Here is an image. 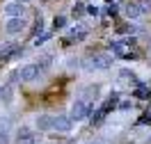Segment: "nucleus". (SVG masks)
Here are the masks:
<instances>
[{"instance_id": "2", "label": "nucleus", "mask_w": 151, "mask_h": 144, "mask_svg": "<svg viewBox=\"0 0 151 144\" xmlns=\"http://www.w3.org/2000/svg\"><path fill=\"white\" fill-rule=\"evenodd\" d=\"M39 76V67L37 64H28V67L21 71V80H35Z\"/></svg>"}, {"instance_id": "12", "label": "nucleus", "mask_w": 151, "mask_h": 144, "mask_svg": "<svg viewBox=\"0 0 151 144\" xmlns=\"http://www.w3.org/2000/svg\"><path fill=\"white\" fill-rule=\"evenodd\" d=\"M9 94H12V87H5V92H2V96H5V98H9Z\"/></svg>"}, {"instance_id": "11", "label": "nucleus", "mask_w": 151, "mask_h": 144, "mask_svg": "<svg viewBox=\"0 0 151 144\" xmlns=\"http://www.w3.org/2000/svg\"><path fill=\"white\" fill-rule=\"evenodd\" d=\"M64 25V16H55V28H62Z\"/></svg>"}, {"instance_id": "1", "label": "nucleus", "mask_w": 151, "mask_h": 144, "mask_svg": "<svg viewBox=\"0 0 151 144\" xmlns=\"http://www.w3.org/2000/svg\"><path fill=\"white\" fill-rule=\"evenodd\" d=\"M92 64L99 67V69H103V67H108V64H112V55H110V53H96L94 57H92Z\"/></svg>"}, {"instance_id": "9", "label": "nucleus", "mask_w": 151, "mask_h": 144, "mask_svg": "<svg viewBox=\"0 0 151 144\" xmlns=\"http://www.w3.org/2000/svg\"><path fill=\"white\" fill-rule=\"evenodd\" d=\"M39 128L48 130V128H53V121H50V119H39Z\"/></svg>"}, {"instance_id": "6", "label": "nucleus", "mask_w": 151, "mask_h": 144, "mask_svg": "<svg viewBox=\"0 0 151 144\" xmlns=\"http://www.w3.org/2000/svg\"><path fill=\"white\" fill-rule=\"evenodd\" d=\"M21 28H23V21H21V19H12L9 23H7V32H12V34L19 32Z\"/></svg>"}, {"instance_id": "4", "label": "nucleus", "mask_w": 151, "mask_h": 144, "mask_svg": "<svg viewBox=\"0 0 151 144\" xmlns=\"http://www.w3.org/2000/svg\"><path fill=\"white\" fill-rule=\"evenodd\" d=\"M53 128H57V130H69V128H71V119H66V117L53 119Z\"/></svg>"}, {"instance_id": "7", "label": "nucleus", "mask_w": 151, "mask_h": 144, "mask_svg": "<svg viewBox=\"0 0 151 144\" xmlns=\"http://www.w3.org/2000/svg\"><path fill=\"white\" fill-rule=\"evenodd\" d=\"M7 14H9V16H19L21 11H23V5H16V2H12V5H7Z\"/></svg>"}, {"instance_id": "10", "label": "nucleus", "mask_w": 151, "mask_h": 144, "mask_svg": "<svg viewBox=\"0 0 151 144\" xmlns=\"http://www.w3.org/2000/svg\"><path fill=\"white\" fill-rule=\"evenodd\" d=\"M73 16H76V19L83 16V5H76V7H73Z\"/></svg>"}, {"instance_id": "5", "label": "nucleus", "mask_w": 151, "mask_h": 144, "mask_svg": "<svg viewBox=\"0 0 151 144\" xmlns=\"http://www.w3.org/2000/svg\"><path fill=\"white\" fill-rule=\"evenodd\" d=\"M35 142V137H32V133H30L28 128H23L19 133V144H32Z\"/></svg>"}, {"instance_id": "3", "label": "nucleus", "mask_w": 151, "mask_h": 144, "mask_svg": "<svg viewBox=\"0 0 151 144\" xmlns=\"http://www.w3.org/2000/svg\"><path fill=\"white\" fill-rule=\"evenodd\" d=\"M87 110H89V107H87V103H85V101H80V103H76V105H73L71 117H73V119H80V117L87 115Z\"/></svg>"}, {"instance_id": "8", "label": "nucleus", "mask_w": 151, "mask_h": 144, "mask_svg": "<svg viewBox=\"0 0 151 144\" xmlns=\"http://www.w3.org/2000/svg\"><path fill=\"white\" fill-rule=\"evenodd\" d=\"M126 14H128V16H131V19H135V16H137V14H140V7H137V5H135V2H131V5H128V7H126Z\"/></svg>"}]
</instances>
